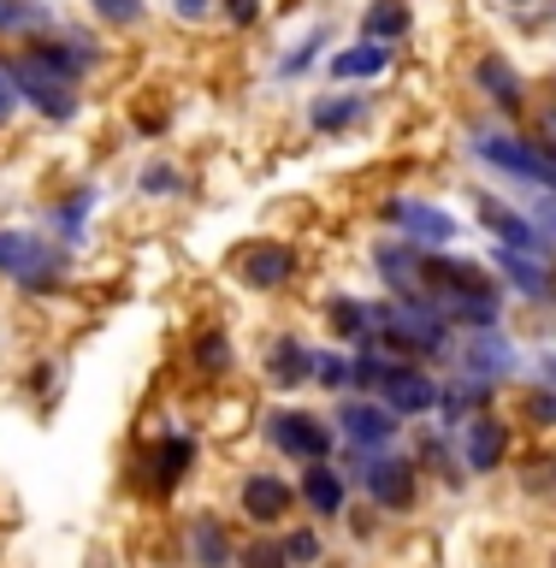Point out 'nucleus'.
Segmentation results:
<instances>
[{"instance_id": "1", "label": "nucleus", "mask_w": 556, "mask_h": 568, "mask_svg": "<svg viewBox=\"0 0 556 568\" xmlns=\"http://www.w3.org/2000/svg\"><path fill=\"white\" fill-rule=\"evenodd\" d=\"M373 332H380L385 344L408 349V355H444L451 349V320H444L426 296L380 302V308H373Z\"/></svg>"}, {"instance_id": "2", "label": "nucleus", "mask_w": 556, "mask_h": 568, "mask_svg": "<svg viewBox=\"0 0 556 568\" xmlns=\"http://www.w3.org/2000/svg\"><path fill=\"white\" fill-rule=\"evenodd\" d=\"M0 273L18 278L24 291H60L65 278V248L36 231H0Z\"/></svg>"}, {"instance_id": "3", "label": "nucleus", "mask_w": 556, "mask_h": 568, "mask_svg": "<svg viewBox=\"0 0 556 568\" xmlns=\"http://www.w3.org/2000/svg\"><path fill=\"white\" fill-rule=\"evenodd\" d=\"M7 78H12V89H18V101L36 106L42 119H71V113H78V83L60 78V71L42 60V53H12V60H7Z\"/></svg>"}, {"instance_id": "4", "label": "nucleus", "mask_w": 556, "mask_h": 568, "mask_svg": "<svg viewBox=\"0 0 556 568\" xmlns=\"http://www.w3.org/2000/svg\"><path fill=\"white\" fill-rule=\"evenodd\" d=\"M474 154L486 166L522 178V184H539V190H556V154L545 142H527V136H504V131H474Z\"/></svg>"}, {"instance_id": "5", "label": "nucleus", "mask_w": 556, "mask_h": 568, "mask_svg": "<svg viewBox=\"0 0 556 568\" xmlns=\"http://www.w3.org/2000/svg\"><path fill=\"white\" fill-rule=\"evenodd\" d=\"M266 438H273L284 456H296V462H326L332 456V426L302 415V408H279V415L266 420Z\"/></svg>"}, {"instance_id": "6", "label": "nucleus", "mask_w": 556, "mask_h": 568, "mask_svg": "<svg viewBox=\"0 0 556 568\" xmlns=\"http://www.w3.org/2000/svg\"><path fill=\"white\" fill-rule=\"evenodd\" d=\"M415 486H421L415 462H403V456H367L362 491H367L380 509H408V504H415Z\"/></svg>"}, {"instance_id": "7", "label": "nucleus", "mask_w": 556, "mask_h": 568, "mask_svg": "<svg viewBox=\"0 0 556 568\" xmlns=\"http://www.w3.org/2000/svg\"><path fill=\"white\" fill-rule=\"evenodd\" d=\"M397 408H385V403H373V397H355L337 408V426H344V438L355 444V450H385L391 438H397Z\"/></svg>"}, {"instance_id": "8", "label": "nucleus", "mask_w": 556, "mask_h": 568, "mask_svg": "<svg viewBox=\"0 0 556 568\" xmlns=\"http://www.w3.org/2000/svg\"><path fill=\"white\" fill-rule=\"evenodd\" d=\"M509 373H515V344L497 326H474L468 332V349H462V379L497 385V379H509Z\"/></svg>"}, {"instance_id": "9", "label": "nucleus", "mask_w": 556, "mask_h": 568, "mask_svg": "<svg viewBox=\"0 0 556 568\" xmlns=\"http://www.w3.org/2000/svg\"><path fill=\"white\" fill-rule=\"evenodd\" d=\"M237 278L249 291H284V284L296 278V248L284 243H249L237 255Z\"/></svg>"}, {"instance_id": "10", "label": "nucleus", "mask_w": 556, "mask_h": 568, "mask_svg": "<svg viewBox=\"0 0 556 568\" xmlns=\"http://www.w3.org/2000/svg\"><path fill=\"white\" fill-rule=\"evenodd\" d=\"M479 220L497 231V243H504V248H522V255H533V261H550V237L533 220H522L515 207H504L497 195H479Z\"/></svg>"}, {"instance_id": "11", "label": "nucleus", "mask_w": 556, "mask_h": 568, "mask_svg": "<svg viewBox=\"0 0 556 568\" xmlns=\"http://www.w3.org/2000/svg\"><path fill=\"white\" fill-rule=\"evenodd\" d=\"M504 450H509V426L504 420H492V415L462 420V468L468 474H492L497 462H504Z\"/></svg>"}, {"instance_id": "12", "label": "nucleus", "mask_w": 556, "mask_h": 568, "mask_svg": "<svg viewBox=\"0 0 556 568\" xmlns=\"http://www.w3.org/2000/svg\"><path fill=\"white\" fill-rule=\"evenodd\" d=\"M380 403L397 408V415H433V408H438V385L426 379L421 367L397 362V367H391V379L380 385Z\"/></svg>"}, {"instance_id": "13", "label": "nucleus", "mask_w": 556, "mask_h": 568, "mask_svg": "<svg viewBox=\"0 0 556 568\" xmlns=\"http://www.w3.org/2000/svg\"><path fill=\"white\" fill-rule=\"evenodd\" d=\"M391 220L403 225V237L415 248H444L456 237V220L444 207H433V202H391Z\"/></svg>"}, {"instance_id": "14", "label": "nucleus", "mask_w": 556, "mask_h": 568, "mask_svg": "<svg viewBox=\"0 0 556 568\" xmlns=\"http://www.w3.org/2000/svg\"><path fill=\"white\" fill-rule=\"evenodd\" d=\"M474 83H479V95H492V106H504V113H522L527 83H522V71H515L504 53H479V60H474Z\"/></svg>"}, {"instance_id": "15", "label": "nucleus", "mask_w": 556, "mask_h": 568, "mask_svg": "<svg viewBox=\"0 0 556 568\" xmlns=\"http://www.w3.org/2000/svg\"><path fill=\"white\" fill-rule=\"evenodd\" d=\"M291 504H296V491L284 486L279 474H249V479H243V515H249V521L273 527V521H284V515H291Z\"/></svg>"}, {"instance_id": "16", "label": "nucleus", "mask_w": 556, "mask_h": 568, "mask_svg": "<svg viewBox=\"0 0 556 568\" xmlns=\"http://www.w3.org/2000/svg\"><path fill=\"white\" fill-rule=\"evenodd\" d=\"M344 497H350L344 474H337L332 462H309V474H302V504H309L320 521H332V515H344Z\"/></svg>"}, {"instance_id": "17", "label": "nucleus", "mask_w": 556, "mask_h": 568, "mask_svg": "<svg viewBox=\"0 0 556 568\" xmlns=\"http://www.w3.org/2000/svg\"><path fill=\"white\" fill-rule=\"evenodd\" d=\"M373 266L385 273V284L397 296H421V248L408 237L403 243H380V248H373Z\"/></svg>"}, {"instance_id": "18", "label": "nucleus", "mask_w": 556, "mask_h": 568, "mask_svg": "<svg viewBox=\"0 0 556 568\" xmlns=\"http://www.w3.org/2000/svg\"><path fill=\"white\" fill-rule=\"evenodd\" d=\"M184 545H190L195 568H231V532H225L220 515H195L190 532H184Z\"/></svg>"}, {"instance_id": "19", "label": "nucleus", "mask_w": 556, "mask_h": 568, "mask_svg": "<svg viewBox=\"0 0 556 568\" xmlns=\"http://www.w3.org/2000/svg\"><path fill=\"white\" fill-rule=\"evenodd\" d=\"M266 379H273L279 390L314 385V349H302L296 337H279V344L266 349Z\"/></svg>"}, {"instance_id": "20", "label": "nucleus", "mask_w": 556, "mask_h": 568, "mask_svg": "<svg viewBox=\"0 0 556 568\" xmlns=\"http://www.w3.org/2000/svg\"><path fill=\"white\" fill-rule=\"evenodd\" d=\"M190 462H195V444H190L184 433H172V438H160V444H154V456H149V474H154V479H149V486H154L160 497H166V491L178 486V479H184V474H190Z\"/></svg>"}, {"instance_id": "21", "label": "nucleus", "mask_w": 556, "mask_h": 568, "mask_svg": "<svg viewBox=\"0 0 556 568\" xmlns=\"http://www.w3.org/2000/svg\"><path fill=\"white\" fill-rule=\"evenodd\" d=\"M367 113H373V95H320L309 106V124L326 131V136H337V131H350V124H362Z\"/></svg>"}, {"instance_id": "22", "label": "nucleus", "mask_w": 556, "mask_h": 568, "mask_svg": "<svg viewBox=\"0 0 556 568\" xmlns=\"http://www.w3.org/2000/svg\"><path fill=\"white\" fill-rule=\"evenodd\" d=\"M497 273H504L522 296H550V261H533L522 248H497Z\"/></svg>"}, {"instance_id": "23", "label": "nucleus", "mask_w": 556, "mask_h": 568, "mask_svg": "<svg viewBox=\"0 0 556 568\" xmlns=\"http://www.w3.org/2000/svg\"><path fill=\"white\" fill-rule=\"evenodd\" d=\"M391 65V42H355L344 53H332V78L337 83H362V78H380Z\"/></svg>"}, {"instance_id": "24", "label": "nucleus", "mask_w": 556, "mask_h": 568, "mask_svg": "<svg viewBox=\"0 0 556 568\" xmlns=\"http://www.w3.org/2000/svg\"><path fill=\"white\" fill-rule=\"evenodd\" d=\"M408 24H415V18H408L403 0H373V7L362 12V36H367V42H403Z\"/></svg>"}, {"instance_id": "25", "label": "nucleus", "mask_w": 556, "mask_h": 568, "mask_svg": "<svg viewBox=\"0 0 556 568\" xmlns=\"http://www.w3.org/2000/svg\"><path fill=\"white\" fill-rule=\"evenodd\" d=\"M326 326L337 332V337H373V302H355V296H332L326 302Z\"/></svg>"}, {"instance_id": "26", "label": "nucleus", "mask_w": 556, "mask_h": 568, "mask_svg": "<svg viewBox=\"0 0 556 568\" xmlns=\"http://www.w3.org/2000/svg\"><path fill=\"white\" fill-rule=\"evenodd\" d=\"M190 362H195L202 379H220V373L231 367V337L225 332H202V337H195V349H190Z\"/></svg>"}, {"instance_id": "27", "label": "nucleus", "mask_w": 556, "mask_h": 568, "mask_svg": "<svg viewBox=\"0 0 556 568\" xmlns=\"http://www.w3.org/2000/svg\"><path fill=\"white\" fill-rule=\"evenodd\" d=\"M391 367H397V355H385V349H362V355H355V385L380 390V385L391 379Z\"/></svg>"}, {"instance_id": "28", "label": "nucleus", "mask_w": 556, "mask_h": 568, "mask_svg": "<svg viewBox=\"0 0 556 568\" xmlns=\"http://www.w3.org/2000/svg\"><path fill=\"white\" fill-rule=\"evenodd\" d=\"M314 385H326V390L355 385V362L350 355H314Z\"/></svg>"}, {"instance_id": "29", "label": "nucleus", "mask_w": 556, "mask_h": 568, "mask_svg": "<svg viewBox=\"0 0 556 568\" xmlns=\"http://www.w3.org/2000/svg\"><path fill=\"white\" fill-rule=\"evenodd\" d=\"M320 48H326V24H314L309 36H302V42H296L291 53H284V65H279V71H284V78H296V71H302V65H309V60H314V53H320Z\"/></svg>"}, {"instance_id": "30", "label": "nucleus", "mask_w": 556, "mask_h": 568, "mask_svg": "<svg viewBox=\"0 0 556 568\" xmlns=\"http://www.w3.org/2000/svg\"><path fill=\"white\" fill-rule=\"evenodd\" d=\"M142 190H149V195H178V190H184V172L166 166V160H154V166L142 172Z\"/></svg>"}, {"instance_id": "31", "label": "nucleus", "mask_w": 556, "mask_h": 568, "mask_svg": "<svg viewBox=\"0 0 556 568\" xmlns=\"http://www.w3.org/2000/svg\"><path fill=\"white\" fill-rule=\"evenodd\" d=\"M243 568H291V557H284V545H273V539H255L243 550Z\"/></svg>"}, {"instance_id": "32", "label": "nucleus", "mask_w": 556, "mask_h": 568, "mask_svg": "<svg viewBox=\"0 0 556 568\" xmlns=\"http://www.w3.org/2000/svg\"><path fill=\"white\" fill-rule=\"evenodd\" d=\"M89 7H95L107 24H137L142 18V0H89Z\"/></svg>"}, {"instance_id": "33", "label": "nucleus", "mask_w": 556, "mask_h": 568, "mask_svg": "<svg viewBox=\"0 0 556 568\" xmlns=\"http://www.w3.org/2000/svg\"><path fill=\"white\" fill-rule=\"evenodd\" d=\"M284 557H291V562H314L320 539H314V532H291V539H284Z\"/></svg>"}, {"instance_id": "34", "label": "nucleus", "mask_w": 556, "mask_h": 568, "mask_svg": "<svg viewBox=\"0 0 556 568\" xmlns=\"http://www.w3.org/2000/svg\"><path fill=\"white\" fill-rule=\"evenodd\" d=\"M220 7H225L231 24H255V18H261V0H220Z\"/></svg>"}, {"instance_id": "35", "label": "nucleus", "mask_w": 556, "mask_h": 568, "mask_svg": "<svg viewBox=\"0 0 556 568\" xmlns=\"http://www.w3.org/2000/svg\"><path fill=\"white\" fill-rule=\"evenodd\" d=\"M527 415L539 426H556V390H550V397H527Z\"/></svg>"}, {"instance_id": "36", "label": "nucleus", "mask_w": 556, "mask_h": 568, "mask_svg": "<svg viewBox=\"0 0 556 568\" xmlns=\"http://www.w3.org/2000/svg\"><path fill=\"white\" fill-rule=\"evenodd\" d=\"M24 18H30V7H24V0H0V30L24 24Z\"/></svg>"}, {"instance_id": "37", "label": "nucleus", "mask_w": 556, "mask_h": 568, "mask_svg": "<svg viewBox=\"0 0 556 568\" xmlns=\"http://www.w3.org/2000/svg\"><path fill=\"white\" fill-rule=\"evenodd\" d=\"M12 106H18V89H12V78H7V65H0V124L12 119Z\"/></svg>"}, {"instance_id": "38", "label": "nucleus", "mask_w": 556, "mask_h": 568, "mask_svg": "<svg viewBox=\"0 0 556 568\" xmlns=\"http://www.w3.org/2000/svg\"><path fill=\"white\" fill-rule=\"evenodd\" d=\"M172 7H178V18H208L213 0H172Z\"/></svg>"}, {"instance_id": "39", "label": "nucleus", "mask_w": 556, "mask_h": 568, "mask_svg": "<svg viewBox=\"0 0 556 568\" xmlns=\"http://www.w3.org/2000/svg\"><path fill=\"white\" fill-rule=\"evenodd\" d=\"M533 225H539L545 237H556V202H545V207H539V220H533Z\"/></svg>"}, {"instance_id": "40", "label": "nucleus", "mask_w": 556, "mask_h": 568, "mask_svg": "<svg viewBox=\"0 0 556 568\" xmlns=\"http://www.w3.org/2000/svg\"><path fill=\"white\" fill-rule=\"evenodd\" d=\"M539 379H545V385L556 390V349H550V355H545V362H539Z\"/></svg>"}, {"instance_id": "41", "label": "nucleus", "mask_w": 556, "mask_h": 568, "mask_svg": "<svg viewBox=\"0 0 556 568\" xmlns=\"http://www.w3.org/2000/svg\"><path fill=\"white\" fill-rule=\"evenodd\" d=\"M550 124H556V106H550Z\"/></svg>"}]
</instances>
